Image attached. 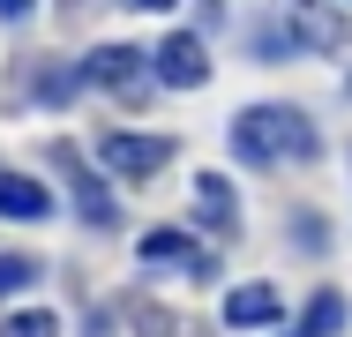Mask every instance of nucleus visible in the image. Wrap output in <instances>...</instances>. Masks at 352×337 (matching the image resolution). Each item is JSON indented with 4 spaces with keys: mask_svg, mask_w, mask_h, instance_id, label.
<instances>
[{
    "mask_svg": "<svg viewBox=\"0 0 352 337\" xmlns=\"http://www.w3.org/2000/svg\"><path fill=\"white\" fill-rule=\"evenodd\" d=\"M345 90H352V75H345Z\"/></svg>",
    "mask_w": 352,
    "mask_h": 337,
    "instance_id": "nucleus-19",
    "label": "nucleus"
},
{
    "mask_svg": "<svg viewBox=\"0 0 352 337\" xmlns=\"http://www.w3.org/2000/svg\"><path fill=\"white\" fill-rule=\"evenodd\" d=\"M53 195L38 188V180H23V173H0V217H45Z\"/></svg>",
    "mask_w": 352,
    "mask_h": 337,
    "instance_id": "nucleus-10",
    "label": "nucleus"
},
{
    "mask_svg": "<svg viewBox=\"0 0 352 337\" xmlns=\"http://www.w3.org/2000/svg\"><path fill=\"white\" fill-rule=\"evenodd\" d=\"M53 165L68 173V188H75V210H82V225H120V210H113V188L98 180V165H82L75 150H53Z\"/></svg>",
    "mask_w": 352,
    "mask_h": 337,
    "instance_id": "nucleus-5",
    "label": "nucleus"
},
{
    "mask_svg": "<svg viewBox=\"0 0 352 337\" xmlns=\"http://www.w3.org/2000/svg\"><path fill=\"white\" fill-rule=\"evenodd\" d=\"M142 263H173V270H188V277H210V255L188 240V232H173V225H157V232H142Z\"/></svg>",
    "mask_w": 352,
    "mask_h": 337,
    "instance_id": "nucleus-7",
    "label": "nucleus"
},
{
    "mask_svg": "<svg viewBox=\"0 0 352 337\" xmlns=\"http://www.w3.org/2000/svg\"><path fill=\"white\" fill-rule=\"evenodd\" d=\"M0 337H60V315H53V307H15V315L0 323Z\"/></svg>",
    "mask_w": 352,
    "mask_h": 337,
    "instance_id": "nucleus-13",
    "label": "nucleus"
},
{
    "mask_svg": "<svg viewBox=\"0 0 352 337\" xmlns=\"http://www.w3.org/2000/svg\"><path fill=\"white\" fill-rule=\"evenodd\" d=\"M292 248H307V255L322 248V217H315V210H300V217H292Z\"/></svg>",
    "mask_w": 352,
    "mask_h": 337,
    "instance_id": "nucleus-16",
    "label": "nucleus"
},
{
    "mask_svg": "<svg viewBox=\"0 0 352 337\" xmlns=\"http://www.w3.org/2000/svg\"><path fill=\"white\" fill-rule=\"evenodd\" d=\"M338 330H345V300H338V292L322 285V292L307 300V315L292 323V337H338Z\"/></svg>",
    "mask_w": 352,
    "mask_h": 337,
    "instance_id": "nucleus-11",
    "label": "nucleus"
},
{
    "mask_svg": "<svg viewBox=\"0 0 352 337\" xmlns=\"http://www.w3.org/2000/svg\"><path fill=\"white\" fill-rule=\"evenodd\" d=\"M315 150H322V135L300 105H248L232 120V157L240 165L278 173V165H315Z\"/></svg>",
    "mask_w": 352,
    "mask_h": 337,
    "instance_id": "nucleus-1",
    "label": "nucleus"
},
{
    "mask_svg": "<svg viewBox=\"0 0 352 337\" xmlns=\"http://www.w3.org/2000/svg\"><path fill=\"white\" fill-rule=\"evenodd\" d=\"M150 75H157L165 90H203V83H210V53H203V38H195V30L157 38V45H150Z\"/></svg>",
    "mask_w": 352,
    "mask_h": 337,
    "instance_id": "nucleus-4",
    "label": "nucleus"
},
{
    "mask_svg": "<svg viewBox=\"0 0 352 337\" xmlns=\"http://www.w3.org/2000/svg\"><path fill=\"white\" fill-rule=\"evenodd\" d=\"M120 8H135V15H173L180 0H120Z\"/></svg>",
    "mask_w": 352,
    "mask_h": 337,
    "instance_id": "nucleus-17",
    "label": "nucleus"
},
{
    "mask_svg": "<svg viewBox=\"0 0 352 337\" xmlns=\"http://www.w3.org/2000/svg\"><path fill=\"white\" fill-rule=\"evenodd\" d=\"M292 30L315 45V53H352V23L322 0H292Z\"/></svg>",
    "mask_w": 352,
    "mask_h": 337,
    "instance_id": "nucleus-6",
    "label": "nucleus"
},
{
    "mask_svg": "<svg viewBox=\"0 0 352 337\" xmlns=\"http://www.w3.org/2000/svg\"><path fill=\"white\" fill-rule=\"evenodd\" d=\"M278 323V285H232L225 292V330H270Z\"/></svg>",
    "mask_w": 352,
    "mask_h": 337,
    "instance_id": "nucleus-8",
    "label": "nucleus"
},
{
    "mask_svg": "<svg viewBox=\"0 0 352 337\" xmlns=\"http://www.w3.org/2000/svg\"><path fill=\"white\" fill-rule=\"evenodd\" d=\"M195 217L210 232H240V195H232L225 173H195Z\"/></svg>",
    "mask_w": 352,
    "mask_h": 337,
    "instance_id": "nucleus-9",
    "label": "nucleus"
},
{
    "mask_svg": "<svg viewBox=\"0 0 352 337\" xmlns=\"http://www.w3.org/2000/svg\"><path fill=\"white\" fill-rule=\"evenodd\" d=\"M30 15V0H0V23H23Z\"/></svg>",
    "mask_w": 352,
    "mask_h": 337,
    "instance_id": "nucleus-18",
    "label": "nucleus"
},
{
    "mask_svg": "<svg viewBox=\"0 0 352 337\" xmlns=\"http://www.w3.org/2000/svg\"><path fill=\"white\" fill-rule=\"evenodd\" d=\"M82 83H98V90H113V98L135 105L142 90H150V53H142V45H98V53L82 61Z\"/></svg>",
    "mask_w": 352,
    "mask_h": 337,
    "instance_id": "nucleus-3",
    "label": "nucleus"
},
{
    "mask_svg": "<svg viewBox=\"0 0 352 337\" xmlns=\"http://www.w3.org/2000/svg\"><path fill=\"white\" fill-rule=\"evenodd\" d=\"M75 90H82V67H38V75H30V98H38V105H68Z\"/></svg>",
    "mask_w": 352,
    "mask_h": 337,
    "instance_id": "nucleus-12",
    "label": "nucleus"
},
{
    "mask_svg": "<svg viewBox=\"0 0 352 337\" xmlns=\"http://www.w3.org/2000/svg\"><path fill=\"white\" fill-rule=\"evenodd\" d=\"M30 277H38V255H0V300H8V292H23Z\"/></svg>",
    "mask_w": 352,
    "mask_h": 337,
    "instance_id": "nucleus-15",
    "label": "nucleus"
},
{
    "mask_svg": "<svg viewBox=\"0 0 352 337\" xmlns=\"http://www.w3.org/2000/svg\"><path fill=\"white\" fill-rule=\"evenodd\" d=\"M128 323H135V337H180V315H165V307H150V300L128 307Z\"/></svg>",
    "mask_w": 352,
    "mask_h": 337,
    "instance_id": "nucleus-14",
    "label": "nucleus"
},
{
    "mask_svg": "<svg viewBox=\"0 0 352 337\" xmlns=\"http://www.w3.org/2000/svg\"><path fill=\"white\" fill-rule=\"evenodd\" d=\"M98 157H105V173H120V180H157L165 165H173V135H135V128H113L98 142Z\"/></svg>",
    "mask_w": 352,
    "mask_h": 337,
    "instance_id": "nucleus-2",
    "label": "nucleus"
}]
</instances>
